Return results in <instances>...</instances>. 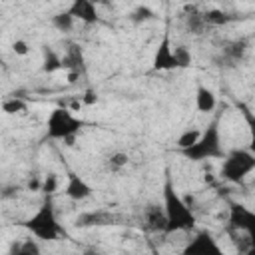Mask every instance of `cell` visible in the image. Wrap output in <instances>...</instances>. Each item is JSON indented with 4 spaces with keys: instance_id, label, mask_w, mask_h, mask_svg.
I'll use <instances>...</instances> for the list:
<instances>
[{
    "instance_id": "1",
    "label": "cell",
    "mask_w": 255,
    "mask_h": 255,
    "mask_svg": "<svg viewBox=\"0 0 255 255\" xmlns=\"http://www.w3.org/2000/svg\"><path fill=\"white\" fill-rule=\"evenodd\" d=\"M163 215H165V231L163 233H175V231H191L197 223L193 207L187 205V201L177 193L169 171L163 183Z\"/></svg>"
},
{
    "instance_id": "2",
    "label": "cell",
    "mask_w": 255,
    "mask_h": 255,
    "mask_svg": "<svg viewBox=\"0 0 255 255\" xmlns=\"http://www.w3.org/2000/svg\"><path fill=\"white\" fill-rule=\"evenodd\" d=\"M24 227L30 231V235L36 241H56L62 235V227L58 223L56 217V209L54 203L50 199H46L26 221Z\"/></svg>"
},
{
    "instance_id": "3",
    "label": "cell",
    "mask_w": 255,
    "mask_h": 255,
    "mask_svg": "<svg viewBox=\"0 0 255 255\" xmlns=\"http://www.w3.org/2000/svg\"><path fill=\"white\" fill-rule=\"evenodd\" d=\"M82 128L84 120L68 108H54L46 118V135L56 141H68V145H72Z\"/></svg>"
},
{
    "instance_id": "4",
    "label": "cell",
    "mask_w": 255,
    "mask_h": 255,
    "mask_svg": "<svg viewBox=\"0 0 255 255\" xmlns=\"http://www.w3.org/2000/svg\"><path fill=\"white\" fill-rule=\"evenodd\" d=\"M187 159L191 161H205L213 157H223V147H221V128L219 122H211L203 131H199L197 141L181 151Z\"/></svg>"
},
{
    "instance_id": "5",
    "label": "cell",
    "mask_w": 255,
    "mask_h": 255,
    "mask_svg": "<svg viewBox=\"0 0 255 255\" xmlns=\"http://www.w3.org/2000/svg\"><path fill=\"white\" fill-rule=\"evenodd\" d=\"M255 169V153L247 147H239L223 155L221 161V177L231 183H241Z\"/></svg>"
},
{
    "instance_id": "6",
    "label": "cell",
    "mask_w": 255,
    "mask_h": 255,
    "mask_svg": "<svg viewBox=\"0 0 255 255\" xmlns=\"http://www.w3.org/2000/svg\"><path fill=\"white\" fill-rule=\"evenodd\" d=\"M181 255H225V253L209 231H199L181 249Z\"/></svg>"
},
{
    "instance_id": "7",
    "label": "cell",
    "mask_w": 255,
    "mask_h": 255,
    "mask_svg": "<svg viewBox=\"0 0 255 255\" xmlns=\"http://www.w3.org/2000/svg\"><path fill=\"white\" fill-rule=\"evenodd\" d=\"M229 227L235 231V233H247V235H253V229H255V213L241 205V203H231L229 205Z\"/></svg>"
},
{
    "instance_id": "8",
    "label": "cell",
    "mask_w": 255,
    "mask_h": 255,
    "mask_svg": "<svg viewBox=\"0 0 255 255\" xmlns=\"http://www.w3.org/2000/svg\"><path fill=\"white\" fill-rule=\"evenodd\" d=\"M175 68H177V64H175V58H173V46H171L169 36L165 34L161 38V42L157 44V48H155L153 70H175Z\"/></svg>"
},
{
    "instance_id": "9",
    "label": "cell",
    "mask_w": 255,
    "mask_h": 255,
    "mask_svg": "<svg viewBox=\"0 0 255 255\" xmlns=\"http://www.w3.org/2000/svg\"><path fill=\"white\" fill-rule=\"evenodd\" d=\"M64 193H66L72 201H84V199H88V197L92 195V187H90V183H88L84 177H80L78 173L70 171V173H68V179H66Z\"/></svg>"
},
{
    "instance_id": "10",
    "label": "cell",
    "mask_w": 255,
    "mask_h": 255,
    "mask_svg": "<svg viewBox=\"0 0 255 255\" xmlns=\"http://www.w3.org/2000/svg\"><path fill=\"white\" fill-rule=\"evenodd\" d=\"M68 14L74 20H80L84 24H96L100 20L96 4L90 2V0H76V2H72L70 8H68Z\"/></svg>"
},
{
    "instance_id": "11",
    "label": "cell",
    "mask_w": 255,
    "mask_h": 255,
    "mask_svg": "<svg viewBox=\"0 0 255 255\" xmlns=\"http://www.w3.org/2000/svg\"><path fill=\"white\" fill-rule=\"evenodd\" d=\"M60 64L64 70H68V74H80L84 70V54L80 50L78 44H70L64 52V56H60Z\"/></svg>"
},
{
    "instance_id": "12",
    "label": "cell",
    "mask_w": 255,
    "mask_h": 255,
    "mask_svg": "<svg viewBox=\"0 0 255 255\" xmlns=\"http://www.w3.org/2000/svg\"><path fill=\"white\" fill-rule=\"evenodd\" d=\"M143 227L151 233H163L165 231V215L159 205H149L143 215Z\"/></svg>"
},
{
    "instance_id": "13",
    "label": "cell",
    "mask_w": 255,
    "mask_h": 255,
    "mask_svg": "<svg viewBox=\"0 0 255 255\" xmlns=\"http://www.w3.org/2000/svg\"><path fill=\"white\" fill-rule=\"evenodd\" d=\"M215 106H217V98H215L213 90L207 88V86H197V90H195V108H197V112L211 114L215 110Z\"/></svg>"
},
{
    "instance_id": "14",
    "label": "cell",
    "mask_w": 255,
    "mask_h": 255,
    "mask_svg": "<svg viewBox=\"0 0 255 255\" xmlns=\"http://www.w3.org/2000/svg\"><path fill=\"white\" fill-rule=\"evenodd\" d=\"M114 215L110 211H90V213H82L78 219H76V225L78 227H92V225H112L114 223Z\"/></svg>"
},
{
    "instance_id": "15",
    "label": "cell",
    "mask_w": 255,
    "mask_h": 255,
    "mask_svg": "<svg viewBox=\"0 0 255 255\" xmlns=\"http://www.w3.org/2000/svg\"><path fill=\"white\" fill-rule=\"evenodd\" d=\"M8 255H42V249H40V243L36 239L26 237L22 241H14L10 245Z\"/></svg>"
},
{
    "instance_id": "16",
    "label": "cell",
    "mask_w": 255,
    "mask_h": 255,
    "mask_svg": "<svg viewBox=\"0 0 255 255\" xmlns=\"http://www.w3.org/2000/svg\"><path fill=\"white\" fill-rule=\"evenodd\" d=\"M28 110V104L18 98V96H12V98H6L2 102V112L8 114V116H18V114H24Z\"/></svg>"
},
{
    "instance_id": "17",
    "label": "cell",
    "mask_w": 255,
    "mask_h": 255,
    "mask_svg": "<svg viewBox=\"0 0 255 255\" xmlns=\"http://www.w3.org/2000/svg\"><path fill=\"white\" fill-rule=\"evenodd\" d=\"M201 18H203L205 26H223V24H227L231 20L229 14H225L223 10H217V8L207 10L205 14H201Z\"/></svg>"
},
{
    "instance_id": "18",
    "label": "cell",
    "mask_w": 255,
    "mask_h": 255,
    "mask_svg": "<svg viewBox=\"0 0 255 255\" xmlns=\"http://www.w3.org/2000/svg\"><path fill=\"white\" fill-rule=\"evenodd\" d=\"M74 24H76V20L68 14V10L58 12V14L52 16V26H54L58 32H70V30L74 28Z\"/></svg>"
},
{
    "instance_id": "19",
    "label": "cell",
    "mask_w": 255,
    "mask_h": 255,
    "mask_svg": "<svg viewBox=\"0 0 255 255\" xmlns=\"http://www.w3.org/2000/svg\"><path fill=\"white\" fill-rule=\"evenodd\" d=\"M60 68H62L60 56H58L54 50L46 48V50H44V64H42V70L48 72V74H52V72H56V70H60Z\"/></svg>"
},
{
    "instance_id": "20",
    "label": "cell",
    "mask_w": 255,
    "mask_h": 255,
    "mask_svg": "<svg viewBox=\"0 0 255 255\" xmlns=\"http://www.w3.org/2000/svg\"><path fill=\"white\" fill-rule=\"evenodd\" d=\"M197 137H199V129H193V128H189V129H185L183 133H179V137H177L175 145H177V147L183 151V149L191 147V145L197 141Z\"/></svg>"
},
{
    "instance_id": "21",
    "label": "cell",
    "mask_w": 255,
    "mask_h": 255,
    "mask_svg": "<svg viewBox=\"0 0 255 255\" xmlns=\"http://www.w3.org/2000/svg\"><path fill=\"white\" fill-rule=\"evenodd\" d=\"M128 163H129V157H128V153H124V151H114V153L108 157V167H110L112 171H122Z\"/></svg>"
},
{
    "instance_id": "22",
    "label": "cell",
    "mask_w": 255,
    "mask_h": 255,
    "mask_svg": "<svg viewBox=\"0 0 255 255\" xmlns=\"http://www.w3.org/2000/svg\"><path fill=\"white\" fill-rule=\"evenodd\" d=\"M58 185H60L58 175H56L54 171H50V173H46V175L42 177V187H40V191L46 193V195H52V193H56Z\"/></svg>"
},
{
    "instance_id": "23",
    "label": "cell",
    "mask_w": 255,
    "mask_h": 255,
    "mask_svg": "<svg viewBox=\"0 0 255 255\" xmlns=\"http://www.w3.org/2000/svg\"><path fill=\"white\" fill-rule=\"evenodd\" d=\"M173 58H175L177 68H187L191 64V54H189L187 46H175L173 48Z\"/></svg>"
},
{
    "instance_id": "24",
    "label": "cell",
    "mask_w": 255,
    "mask_h": 255,
    "mask_svg": "<svg viewBox=\"0 0 255 255\" xmlns=\"http://www.w3.org/2000/svg\"><path fill=\"white\" fill-rule=\"evenodd\" d=\"M245 50H247V44H245L243 40H235V42H231V44L225 48V54H227L231 60H241L243 54H245Z\"/></svg>"
},
{
    "instance_id": "25",
    "label": "cell",
    "mask_w": 255,
    "mask_h": 255,
    "mask_svg": "<svg viewBox=\"0 0 255 255\" xmlns=\"http://www.w3.org/2000/svg\"><path fill=\"white\" fill-rule=\"evenodd\" d=\"M187 26H189L191 32L199 34V32L205 28V22H203L201 14H189V16H187Z\"/></svg>"
},
{
    "instance_id": "26",
    "label": "cell",
    "mask_w": 255,
    "mask_h": 255,
    "mask_svg": "<svg viewBox=\"0 0 255 255\" xmlns=\"http://www.w3.org/2000/svg\"><path fill=\"white\" fill-rule=\"evenodd\" d=\"M10 48H12V52H14L16 56H26V54L30 52V44H28L26 40H22V38H18V40H14Z\"/></svg>"
},
{
    "instance_id": "27",
    "label": "cell",
    "mask_w": 255,
    "mask_h": 255,
    "mask_svg": "<svg viewBox=\"0 0 255 255\" xmlns=\"http://www.w3.org/2000/svg\"><path fill=\"white\" fill-rule=\"evenodd\" d=\"M133 22H141V20H149L151 18V10L149 8H143V6H139L135 12H133Z\"/></svg>"
},
{
    "instance_id": "28",
    "label": "cell",
    "mask_w": 255,
    "mask_h": 255,
    "mask_svg": "<svg viewBox=\"0 0 255 255\" xmlns=\"http://www.w3.org/2000/svg\"><path fill=\"white\" fill-rule=\"evenodd\" d=\"M82 104H84V106H94V104H98V94H96L94 90H86L84 96H82Z\"/></svg>"
},
{
    "instance_id": "29",
    "label": "cell",
    "mask_w": 255,
    "mask_h": 255,
    "mask_svg": "<svg viewBox=\"0 0 255 255\" xmlns=\"http://www.w3.org/2000/svg\"><path fill=\"white\" fill-rule=\"evenodd\" d=\"M40 187H42V177H30V179H28V189L40 191Z\"/></svg>"
},
{
    "instance_id": "30",
    "label": "cell",
    "mask_w": 255,
    "mask_h": 255,
    "mask_svg": "<svg viewBox=\"0 0 255 255\" xmlns=\"http://www.w3.org/2000/svg\"><path fill=\"white\" fill-rule=\"evenodd\" d=\"M82 255H104V253H102L100 249H94V247H92V249H86Z\"/></svg>"
},
{
    "instance_id": "31",
    "label": "cell",
    "mask_w": 255,
    "mask_h": 255,
    "mask_svg": "<svg viewBox=\"0 0 255 255\" xmlns=\"http://www.w3.org/2000/svg\"><path fill=\"white\" fill-rule=\"evenodd\" d=\"M0 62H2V56H0Z\"/></svg>"
},
{
    "instance_id": "32",
    "label": "cell",
    "mask_w": 255,
    "mask_h": 255,
    "mask_svg": "<svg viewBox=\"0 0 255 255\" xmlns=\"http://www.w3.org/2000/svg\"><path fill=\"white\" fill-rule=\"evenodd\" d=\"M6 255H8V253H6Z\"/></svg>"
}]
</instances>
